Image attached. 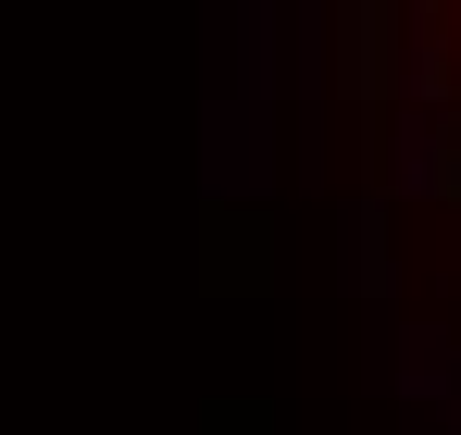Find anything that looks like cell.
<instances>
[{"mask_svg": "<svg viewBox=\"0 0 461 435\" xmlns=\"http://www.w3.org/2000/svg\"><path fill=\"white\" fill-rule=\"evenodd\" d=\"M411 200H461V138H449V112H411L399 125V162H386Z\"/></svg>", "mask_w": 461, "mask_h": 435, "instance_id": "cell-2", "label": "cell"}, {"mask_svg": "<svg viewBox=\"0 0 461 435\" xmlns=\"http://www.w3.org/2000/svg\"><path fill=\"white\" fill-rule=\"evenodd\" d=\"M386 398L424 411L437 435H461V361H449V336H386Z\"/></svg>", "mask_w": 461, "mask_h": 435, "instance_id": "cell-1", "label": "cell"}, {"mask_svg": "<svg viewBox=\"0 0 461 435\" xmlns=\"http://www.w3.org/2000/svg\"><path fill=\"white\" fill-rule=\"evenodd\" d=\"M212 187L225 200L262 187V112H249V87H212Z\"/></svg>", "mask_w": 461, "mask_h": 435, "instance_id": "cell-3", "label": "cell"}, {"mask_svg": "<svg viewBox=\"0 0 461 435\" xmlns=\"http://www.w3.org/2000/svg\"><path fill=\"white\" fill-rule=\"evenodd\" d=\"M386 38H399L386 13H349V87H362V100L386 87Z\"/></svg>", "mask_w": 461, "mask_h": 435, "instance_id": "cell-4", "label": "cell"}]
</instances>
